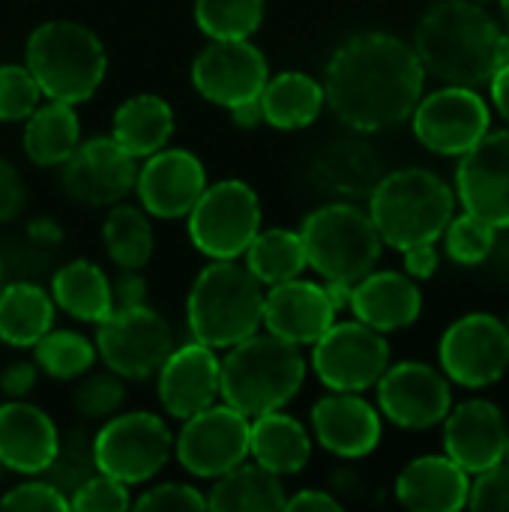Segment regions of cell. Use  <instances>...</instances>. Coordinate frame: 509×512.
I'll return each instance as SVG.
<instances>
[{
    "label": "cell",
    "mask_w": 509,
    "mask_h": 512,
    "mask_svg": "<svg viewBox=\"0 0 509 512\" xmlns=\"http://www.w3.org/2000/svg\"><path fill=\"white\" fill-rule=\"evenodd\" d=\"M33 363L57 381H75L93 369L96 345L75 330H54L51 327L33 345Z\"/></svg>",
    "instance_id": "8d00e7d4"
},
{
    "label": "cell",
    "mask_w": 509,
    "mask_h": 512,
    "mask_svg": "<svg viewBox=\"0 0 509 512\" xmlns=\"http://www.w3.org/2000/svg\"><path fill=\"white\" fill-rule=\"evenodd\" d=\"M405 252V273L411 279H429L435 270H438V249L435 243H420V246H411V249H402Z\"/></svg>",
    "instance_id": "f907efd6"
},
{
    "label": "cell",
    "mask_w": 509,
    "mask_h": 512,
    "mask_svg": "<svg viewBox=\"0 0 509 512\" xmlns=\"http://www.w3.org/2000/svg\"><path fill=\"white\" fill-rule=\"evenodd\" d=\"M471 480L450 456H420L396 480V498L414 512H456L468 504Z\"/></svg>",
    "instance_id": "484cf974"
},
{
    "label": "cell",
    "mask_w": 509,
    "mask_h": 512,
    "mask_svg": "<svg viewBox=\"0 0 509 512\" xmlns=\"http://www.w3.org/2000/svg\"><path fill=\"white\" fill-rule=\"evenodd\" d=\"M81 141V120L75 105L48 99L45 105L39 102L36 111L24 120V153L33 165L39 168H54L69 159V153Z\"/></svg>",
    "instance_id": "f546056e"
},
{
    "label": "cell",
    "mask_w": 509,
    "mask_h": 512,
    "mask_svg": "<svg viewBox=\"0 0 509 512\" xmlns=\"http://www.w3.org/2000/svg\"><path fill=\"white\" fill-rule=\"evenodd\" d=\"M381 177V159L360 141H339L315 162V180L336 195H369Z\"/></svg>",
    "instance_id": "836d02e7"
},
{
    "label": "cell",
    "mask_w": 509,
    "mask_h": 512,
    "mask_svg": "<svg viewBox=\"0 0 509 512\" xmlns=\"http://www.w3.org/2000/svg\"><path fill=\"white\" fill-rule=\"evenodd\" d=\"M0 288H3V264H0Z\"/></svg>",
    "instance_id": "91938a15"
},
{
    "label": "cell",
    "mask_w": 509,
    "mask_h": 512,
    "mask_svg": "<svg viewBox=\"0 0 509 512\" xmlns=\"http://www.w3.org/2000/svg\"><path fill=\"white\" fill-rule=\"evenodd\" d=\"M390 366V345L384 333L363 321H333L327 333L312 342V369L327 390L363 393L378 384Z\"/></svg>",
    "instance_id": "8fae6325"
},
{
    "label": "cell",
    "mask_w": 509,
    "mask_h": 512,
    "mask_svg": "<svg viewBox=\"0 0 509 512\" xmlns=\"http://www.w3.org/2000/svg\"><path fill=\"white\" fill-rule=\"evenodd\" d=\"M441 369L450 381L480 390L504 378L509 369V330L504 321L486 312L459 318L441 336Z\"/></svg>",
    "instance_id": "5bb4252c"
},
{
    "label": "cell",
    "mask_w": 509,
    "mask_h": 512,
    "mask_svg": "<svg viewBox=\"0 0 509 512\" xmlns=\"http://www.w3.org/2000/svg\"><path fill=\"white\" fill-rule=\"evenodd\" d=\"M507 438L501 408L486 399L462 402L444 417V450L465 474H480L504 462Z\"/></svg>",
    "instance_id": "44dd1931"
},
{
    "label": "cell",
    "mask_w": 509,
    "mask_h": 512,
    "mask_svg": "<svg viewBox=\"0 0 509 512\" xmlns=\"http://www.w3.org/2000/svg\"><path fill=\"white\" fill-rule=\"evenodd\" d=\"M231 120H234V126H237V129H255L258 123H264L258 99H252V102H243V105L231 108Z\"/></svg>",
    "instance_id": "11a10c76"
},
{
    "label": "cell",
    "mask_w": 509,
    "mask_h": 512,
    "mask_svg": "<svg viewBox=\"0 0 509 512\" xmlns=\"http://www.w3.org/2000/svg\"><path fill=\"white\" fill-rule=\"evenodd\" d=\"M501 12H504V21H507V33H509V0H501Z\"/></svg>",
    "instance_id": "680465c9"
},
{
    "label": "cell",
    "mask_w": 509,
    "mask_h": 512,
    "mask_svg": "<svg viewBox=\"0 0 509 512\" xmlns=\"http://www.w3.org/2000/svg\"><path fill=\"white\" fill-rule=\"evenodd\" d=\"M24 66L45 99L87 102L108 72V54L99 36L75 21H45L24 45Z\"/></svg>",
    "instance_id": "8992f818"
},
{
    "label": "cell",
    "mask_w": 509,
    "mask_h": 512,
    "mask_svg": "<svg viewBox=\"0 0 509 512\" xmlns=\"http://www.w3.org/2000/svg\"><path fill=\"white\" fill-rule=\"evenodd\" d=\"M264 285L237 261H210L192 282L186 300V324L192 339L213 351L249 339L261 330Z\"/></svg>",
    "instance_id": "5b68a950"
},
{
    "label": "cell",
    "mask_w": 509,
    "mask_h": 512,
    "mask_svg": "<svg viewBox=\"0 0 509 512\" xmlns=\"http://www.w3.org/2000/svg\"><path fill=\"white\" fill-rule=\"evenodd\" d=\"M267 78V57L249 39H210L192 63V87L207 102L228 111L258 99Z\"/></svg>",
    "instance_id": "9a60e30c"
},
{
    "label": "cell",
    "mask_w": 509,
    "mask_h": 512,
    "mask_svg": "<svg viewBox=\"0 0 509 512\" xmlns=\"http://www.w3.org/2000/svg\"><path fill=\"white\" fill-rule=\"evenodd\" d=\"M39 102H42V90L27 66H18V63L0 66V120L3 123L27 120Z\"/></svg>",
    "instance_id": "b9f144b4"
},
{
    "label": "cell",
    "mask_w": 509,
    "mask_h": 512,
    "mask_svg": "<svg viewBox=\"0 0 509 512\" xmlns=\"http://www.w3.org/2000/svg\"><path fill=\"white\" fill-rule=\"evenodd\" d=\"M96 357L123 381L153 378L174 348V330L147 303L114 309L96 324Z\"/></svg>",
    "instance_id": "30bf717a"
},
{
    "label": "cell",
    "mask_w": 509,
    "mask_h": 512,
    "mask_svg": "<svg viewBox=\"0 0 509 512\" xmlns=\"http://www.w3.org/2000/svg\"><path fill=\"white\" fill-rule=\"evenodd\" d=\"M51 300L78 321L99 324L114 312L111 279L93 261H69L51 279Z\"/></svg>",
    "instance_id": "4dcf8cb0"
},
{
    "label": "cell",
    "mask_w": 509,
    "mask_h": 512,
    "mask_svg": "<svg viewBox=\"0 0 509 512\" xmlns=\"http://www.w3.org/2000/svg\"><path fill=\"white\" fill-rule=\"evenodd\" d=\"M48 483H54L66 498L96 474V465H93V438L87 441L84 432H72L69 438H60V447H57V456L54 462L48 465Z\"/></svg>",
    "instance_id": "ab89813d"
},
{
    "label": "cell",
    "mask_w": 509,
    "mask_h": 512,
    "mask_svg": "<svg viewBox=\"0 0 509 512\" xmlns=\"http://www.w3.org/2000/svg\"><path fill=\"white\" fill-rule=\"evenodd\" d=\"M138 512H201L207 510V498L186 483H162L147 489L138 501H132Z\"/></svg>",
    "instance_id": "ee69618b"
},
{
    "label": "cell",
    "mask_w": 509,
    "mask_h": 512,
    "mask_svg": "<svg viewBox=\"0 0 509 512\" xmlns=\"http://www.w3.org/2000/svg\"><path fill=\"white\" fill-rule=\"evenodd\" d=\"M509 66V33H501L495 42V69Z\"/></svg>",
    "instance_id": "6f0895ef"
},
{
    "label": "cell",
    "mask_w": 509,
    "mask_h": 512,
    "mask_svg": "<svg viewBox=\"0 0 509 512\" xmlns=\"http://www.w3.org/2000/svg\"><path fill=\"white\" fill-rule=\"evenodd\" d=\"M69 510L78 512H123L132 510L129 486L108 477V474H93L84 480L72 495H69Z\"/></svg>",
    "instance_id": "7bdbcfd3"
},
{
    "label": "cell",
    "mask_w": 509,
    "mask_h": 512,
    "mask_svg": "<svg viewBox=\"0 0 509 512\" xmlns=\"http://www.w3.org/2000/svg\"><path fill=\"white\" fill-rule=\"evenodd\" d=\"M249 456L267 471L285 477L300 474L312 456V438L300 420L282 408L249 417Z\"/></svg>",
    "instance_id": "4316f807"
},
{
    "label": "cell",
    "mask_w": 509,
    "mask_h": 512,
    "mask_svg": "<svg viewBox=\"0 0 509 512\" xmlns=\"http://www.w3.org/2000/svg\"><path fill=\"white\" fill-rule=\"evenodd\" d=\"M60 447V432L54 420L21 399H9L0 405V468L42 477L54 462Z\"/></svg>",
    "instance_id": "603a6c76"
},
{
    "label": "cell",
    "mask_w": 509,
    "mask_h": 512,
    "mask_svg": "<svg viewBox=\"0 0 509 512\" xmlns=\"http://www.w3.org/2000/svg\"><path fill=\"white\" fill-rule=\"evenodd\" d=\"M315 441L339 459H363L381 441V414L357 393H327L312 405Z\"/></svg>",
    "instance_id": "cb8c5ba5"
},
{
    "label": "cell",
    "mask_w": 509,
    "mask_h": 512,
    "mask_svg": "<svg viewBox=\"0 0 509 512\" xmlns=\"http://www.w3.org/2000/svg\"><path fill=\"white\" fill-rule=\"evenodd\" d=\"M24 201H27V189L18 168L0 159V222H12L24 210Z\"/></svg>",
    "instance_id": "7dc6e473"
},
{
    "label": "cell",
    "mask_w": 509,
    "mask_h": 512,
    "mask_svg": "<svg viewBox=\"0 0 509 512\" xmlns=\"http://www.w3.org/2000/svg\"><path fill=\"white\" fill-rule=\"evenodd\" d=\"M0 510L18 512H63L69 510V498L48 480H30L9 489L0 498Z\"/></svg>",
    "instance_id": "f6af8a7d"
},
{
    "label": "cell",
    "mask_w": 509,
    "mask_h": 512,
    "mask_svg": "<svg viewBox=\"0 0 509 512\" xmlns=\"http://www.w3.org/2000/svg\"><path fill=\"white\" fill-rule=\"evenodd\" d=\"M192 246L210 261H237L261 231L258 192L243 180H219L204 186L201 198L186 213Z\"/></svg>",
    "instance_id": "ba28073f"
},
{
    "label": "cell",
    "mask_w": 509,
    "mask_h": 512,
    "mask_svg": "<svg viewBox=\"0 0 509 512\" xmlns=\"http://www.w3.org/2000/svg\"><path fill=\"white\" fill-rule=\"evenodd\" d=\"M507 462H509V438H507Z\"/></svg>",
    "instance_id": "94428289"
},
{
    "label": "cell",
    "mask_w": 509,
    "mask_h": 512,
    "mask_svg": "<svg viewBox=\"0 0 509 512\" xmlns=\"http://www.w3.org/2000/svg\"><path fill=\"white\" fill-rule=\"evenodd\" d=\"M102 243L120 270H141L153 258V228L141 207L111 204L102 222Z\"/></svg>",
    "instance_id": "d590c367"
},
{
    "label": "cell",
    "mask_w": 509,
    "mask_h": 512,
    "mask_svg": "<svg viewBox=\"0 0 509 512\" xmlns=\"http://www.w3.org/2000/svg\"><path fill=\"white\" fill-rule=\"evenodd\" d=\"M417 141L438 156L468 153L492 126V111L474 87L450 84L429 93L411 111Z\"/></svg>",
    "instance_id": "4fadbf2b"
},
{
    "label": "cell",
    "mask_w": 509,
    "mask_h": 512,
    "mask_svg": "<svg viewBox=\"0 0 509 512\" xmlns=\"http://www.w3.org/2000/svg\"><path fill=\"white\" fill-rule=\"evenodd\" d=\"M300 237L306 261L315 273L351 285L375 270L384 246L369 213L345 201L312 210L303 219Z\"/></svg>",
    "instance_id": "52a82bcc"
},
{
    "label": "cell",
    "mask_w": 509,
    "mask_h": 512,
    "mask_svg": "<svg viewBox=\"0 0 509 512\" xmlns=\"http://www.w3.org/2000/svg\"><path fill=\"white\" fill-rule=\"evenodd\" d=\"M471 3H483V0H471Z\"/></svg>",
    "instance_id": "6125c7cd"
},
{
    "label": "cell",
    "mask_w": 509,
    "mask_h": 512,
    "mask_svg": "<svg viewBox=\"0 0 509 512\" xmlns=\"http://www.w3.org/2000/svg\"><path fill=\"white\" fill-rule=\"evenodd\" d=\"M489 90H492V102H495L498 114L509 123V66H501V69L492 72Z\"/></svg>",
    "instance_id": "db71d44e"
},
{
    "label": "cell",
    "mask_w": 509,
    "mask_h": 512,
    "mask_svg": "<svg viewBox=\"0 0 509 512\" xmlns=\"http://www.w3.org/2000/svg\"><path fill=\"white\" fill-rule=\"evenodd\" d=\"M321 285H324V291H327V300L333 303L336 315H339L342 309H348V306H351V291H354V285H351V282H339V279H324Z\"/></svg>",
    "instance_id": "9f6ffc18"
},
{
    "label": "cell",
    "mask_w": 509,
    "mask_h": 512,
    "mask_svg": "<svg viewBox=\"0 0 509 512\" xmlns=\"http://www.w3.org/2000/svg\"><path fill=\"white\" fill-rule=\"evenodd\" d=\"M417 51L393 33L369 30L345 39L324 75V99L357 132L393 129L411 117L423 93Z\"/></svg>",
    "instance_id": "6da1fadb"
},
{
    "label": "cell",
    "mask_w": 509,
    "mask_h": 512,
    "mask_svg": "<svg viewBox=\"0 0 509 512\" xmlns=\"http://www.w3.org/2000/svg\"><path fill=\"white\" fill-rule=\"evenodd\" d=\"M261 117L267 126L279 129V132H294V129H306L312 126L327 99H324V84L315 81L306 72H279L273 78H267L261 96Z\"/></svg>",
    "instance_id": "83f0119b"
},
{
    "label": "cell",
    "mask_w": 509,
    "mask_h": 512,
    "mask_svg": "<svg viewBox=\"0 0 509 512\" xmlns=\"http://www.w3.org/2000/svg\"><path fill=\"white\" fill-rule=\"evenodd\" d=\"M336 321V309L327 300L324 285L309 279H288L270 285L261 306V327L291 345L318 342Z\"/></svg>",
    "instance_id": "7402d4cb"
},
{
    "label": "cell",
    "mask_w": 509,
    "mask_h": 512,
    "mask_svg": "<svg viewBox=\"0 0 509 512\" xmlns=\"http://www.w3.org/2000/svg\"><path fill=\"white\" fill-rule=\"evenodd\" d=\"M483 267H486V273H492L495 282L509 285V225L498 228L495 243H492V252H489V258L483 261Z\"/></svg>",
    "instance_id": "816d5d0a"
},
{
    "label": "cell",
    "mask_w": 509,
    "mask_h": 512,
    "mask_svg": "<svg viewBox=\"0 0 509 512\" xmlns=\"http://www.w3.org/2000/svg\"><path fill=\"white\" fill-rule=\"evenodd\" d=\"M156 390L162 408L174 420H186L219 399V357L210 345L192 339L171 354L156 369Z\"/></svg>",
    "instance_id": "ffe728a7"
},
{
    "label": "cell",
    "mask_w": 509,
    "mask_h": 512,
    "mask_svg": "<svg viewBox=\"0 0 509 512\" xmlns=\"http://www.w3.org/2000/svg\"><path fill=\"white\" fill-rule=\"evenodd\" d=\"M138 159L129 156L111 135L78 141L69 159L60 165L63 192L87 207L120 204L135 189Z\"/></svg>",
    "instance_id": "e0dca14e"
},
{
    "label": "cell",
    "mask_w": 509,
    "mask_h": 512,
    "mask_svg": "<svg viewBox=\"0 0 509 512\" xmlns=\"http://www.w3.org/2000/svg\"><path fill=\"white\" fill-rule=\"evenodd\" d=\"M507 330H509V321H507Z\"/></svg>",
    "instance_id": "be15d7a7"
},
{
    "label": "cell",
    "mask_w": 509,
    "mask_h": 512,
    "mask_svg": "<svg viewBox=\"0 0 509 512\" xmlns=\"http://www.w3.org/2000/svg\"><path fill=\"white\" fill-rule=\"evenodd\" d=\"M306 381V357L273 333H252L219 360V396L225 405L258 417L285 408Z\"/></svg>",
    "instance_id": "3957f363"
},
{
    "label": "cell",
    "mask_w": 509,
    "mask_h": 512,
    "mask_svg": "<svg viewBox=\"0 0 509 512\" xmlns=\"http://www.w3.org/2000/svg\"><path fill=\"white\" fill-rule=\"evenodd\" d=\"M357 321L378 333L411 327L423 312V294L408 273L396 270H372L360 282H354L351 306Z\"/></svg>",
    "instance_id": "d4e9b609"
},
{
    "label": "cell",
    "mask_w": 509,
    "mask_h": 512,
    "mask_svg": "<svg viewBox=\"0 0 509 512\" xmlns=\"http://www.w3.org/2000/svg\"><path fill=\"white\" fill-rule=\"evenodd\" d=\"M459 159L456 201L495 228L509 225V129L486 132Z\"/></svg>",
    "instance_id": "d6986e66"
},
{
    "label": "cell",
    "mask_w": 509,
    "mask_h": 512,
    "mask_svg": "<svg viewBox=\"0 0 509 512\" xmlns=\"http://www.w3.org/2000/svg\"><path fill=\"white\" fill-rule=\"evenodd\" d=\"M126 402V387H123V378L114 375L111 369L108 372H99V375H87L78 390L72 393V405L81 417L87 420H108L114 417Z\"/></svg>",
    "instance_id": "60d3db41"
},
{
    "label": "cell",
    "mask_w": 509,
    "mask_h": 512,
    "mask_svg": "<svg viewBox=\"0 0 509 512\" xmlns=\"http://www.w3.org/2000/svg\"><path fill=\"white\" fill-rule=\"evenodd\" d=\"M174 438L162 417L150 411L114 414L93 435V465L126 486L153 480L171 459Z\"/></svg>",
    "instance_id": "9c48e42d"
},
{
    "label": "cell",
    "mask_w": 509,
    "mask_h": 512,
    "mask_svg": "<svg viewBox=\"0 0 509 512\" xmlns=\"http://www.w3.org/2000/svg\"><path fill=\"white\" fill-rule=\"evenodd\" d=\"M285 489L282 477L267 471L264 465H249L240 462L237 468L225 471L216 477L210 495H207V510L237 512V510H285Z\"/></svg>",
    "instance_id": "d6a6232c"
},
{
    "label": "cell",
    "mask_w": 509,
    "mask_h": 512,
    "mask_svg": "<svg viewBox=\"0 0 509 512\" xmlns=\"http://www.w3.org/2000/svg\"><path fill=\"white\" fill-rule=\"evenodd\" d=\"M285 510L294 512H339L342 504L327 495V492H315V489H303L294 498H285Z\"/></svg>",
    "instance_id": "f5cc1de1"
},
{
    "label": "cell",
    "mask_w": 509,
    "mask_h": 512,
    "mask_svg": "<svg viewBox=\"0 0 509 512\" xmlns=\"http://www.w3.org/2000/svg\"><path fill=\"white\" fill-rule=\"evenodd\" d=\"M243 258H246L243 267L267 288L297 279L309 267L303 237L300 231H291V228H267V231L261 228L246 246Z\"/></svg>",
    "instance_id": "e575fe53"
},
{
    "label": "cell",
    "mask_w": 509,
    "mask_h": 512,
    "mask_svg": "<svg viewBox=\"0 0 509 512\" xmlns=\"http://www.w3.org/2000/svg\"><path fill=\"white\" fill-rule=\"evenodd\" d=\"M456 213V192L429 168L384 174L369 192V219L393 249L438 243Z\"/></svg>",
    "instance_id": "277c9868"
},
{
    "label": "cell",
    "mask_w": 509,
    "mask_h": 512,
    "mask_svg": "<svg viewBox=\"0 0 509 512\" xmlns=\"http://www.w3.org/2000/svg\"><path fill=\"white\" fill-rule=\"evenodd\" d=\"M378 408L381 414L411 432L432 429L444 423V417L453 408V390L450 378L429 363L405 360L396 366H387L378 378Z\"/></svg>",
    "instance_id": "2e32d148"
},
{
    "label": "cell",
    "mask_w": 509,
    "mask_h": 512,
    "mask_svg": "<svg viewBox=\"0 0 509 512\" xmlns=\"http://www.w3.org/2000/svg\"><path fill=\"white\" fill-rule=\"evenodd\" d=\"M174 456L186 474L216 480L249 459V417L231 405H207L183 420Z\"/></svg>",
    "instance_id": "7c38bea8"
},
{
    "label": "cell",
    "mask_w": 509,
    "mask_h": 512,
    "mask_svg": "<svg viewBox=\"0 0 509 512\" xmlns=\"http://www.w3.org/2000/svg\"><path fill=\"white\" fill-rule=\"evenodd\" d=\"M36 375H39V366H36V363H27V360L9 363V366L0 372V390H3L9 399H24V396L36 387Z\"/></svg>",
    "instance_id": "681fc988"
},
{
    "label": "cell",
    "mask_w": 509,
    "mask_h": 512,
    "mask_svg": "<svg viewBox=\"0 0 509 512\" xmlns=\"http://www.w3.org/2000/svg\"><path fill=\"white\" fill-rule=\"evenodd\" d=\"M54 327V300L33 282L0 288V342L9 348H33Z\"/></svg>",
    "instance_id": "1f68e13d"
},
{
    "label": "cell",
    "mask_w": 509,
    "mask_h": 512,
    "mask_svg": "<svg viewBox=\"0 0 509 512\" xmlns=\"http://www.w3.org/2000/svg\"><path fill=\"white\" fill-rule=\"evenodd\" d=\"M174 135V111L156 93L129 96L111 117V138L135 159H147L168 147Z\"/></svg>",
    "instance_id": "f1b7e54d"
},
{
    "label": "cell",
    "mask_w": 509,
    "mask_h": 512,
    "mask_svg": "<svg viewBox=\"0 0 509 512\" xmlns=\"http://www.w3.org/2000/svg\"><path fill=\"white\" fill-rule=\"evenodd\" d=\"M114 309H129L147 303V282L138 270H120V276L111 282Z\"/></svg>",
    "instance_id": "c3c4849f"
},
{
    "label": "cell",
    "mask_w": 509,
    "mask_h": 512,
    "mask_svg": "<svg viewBox=\"0 0 509 512\" xmlns=\"http://www.w3.org/2000/svg\"><path fill=\"white\" fill-rule=\"evenodd\" d=\"M207 186L204 162L180 147H162L141 159L135 174V195L141 210L156 219H183Z\"/></svg>",
    "instance_id": "ac0fdd59"
},
{
    "label": "cell",
    "mask_w": 509,
    "mask_h": 512,
    "mask_svg": "<svg viewBox=\"0 0 509 512\" xmlns=\"http://www.w3.org/2000/svg\"><path fill=\"white\" fill-rule=\"evenodd\" d=\"M495 234L498 228L474 213H462V216H453L444 237H447V255L456 261V264H465V267H480L489 252H492V243H495Z\"/></svg>",
    "instance_id": "f35d334b"
},
{
    "label": "cell",
    "mask_w": 509,
    "mask_h": 512,
    "mask_svg": "<svg viewBox=\"0 0 509 512\" xmlns=\"http://www.w3.org/2000/svg\"><path fill=\"white\" fill-rule=\"evenodd\" d=\"M468 504L474 510H509V462H498L477 474V483L471 486Z\"/></svg>",
    "instance_id": "bcb514c9"
},
{
    "label": "cell",
    "mask_w": 509,
    "mask_h": 512,
    "mask_svg": "<svg viewBox=\"0 0 509 512\" xmlns=\"http://www.w3.org/2000/svg\"><path fill=\"white\" fill-rule=\"evenodd\" d=\"M264 21V0H195V24L207 39H249Z\"/></svg>",
    "instance_id": "74e56055"
},
{
    "label": "cell",
    "mask_w": 509,
    "mask_h": 512,
    "mask_svg": "<svg viewBox=\"0 0 509 512\" xmlns=\"http://www.w3.org/2000/svg\"><path fill=\"white\" fill-rule=\"evenodd\" d=\"M498 21L471 0L435 3L414 33V51L426 72L447 84L480 87L495 72Z\"/></svg>",
    "instance_id": "7a4b0ae2"
}]
</instances>
